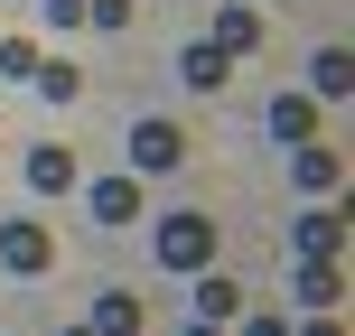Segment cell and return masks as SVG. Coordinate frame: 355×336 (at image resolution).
Here are the masks:
<instances>
[{"instance_id": "cell-17", "label": "cell", "mask_w": 355, "mask_h": 336, "mask_svg": "<svg viewBox=\"0 0 355 336\" xmlns=\"http://www.w3.org/2000/svg\"><path fill=\"white\" fill-rule=\"evenodd\" d=\"M85 19L94 28H131V0H85Z\"/></svg>"}, {"instance_id": "cell-4", "label": "cell", "mask_w": 355, "mask_h": 336, "mask_svg": "<svg viewBox=\"0 0 355 336\" xmlns=\"http://www.w3.org/2000/svg\"><path fill=\"white\" fill-rule=\"evenodd\" d=\"M271 141H281V150L318 141V94H271Z\"/></svg>"}, {"instance_id": "cell-13", "label": "cell", "mask_w": 355, "mask_h": 336, "mask_svg": "<svg viewBox=\"0 0 355 336\" xmlns=\"http://www.w3.org/2000/svg\"><path fill=\"white\" fill-rule=\"evenodd\" d=\"M28 187H37V196H66V187H75V150L37 141V150H28Z\"/></svg>"}, {"instance_id": "cell-5", "label": "cell", "mask_w": 355, "mask_h": 336, "mask_svg": "<svg viewBox=\"0 0 355 336\" xmlns=\"http://www.w3.org/2000/svg\"><path fill=\"white\" fill-rule=\"evenodd\" d=\"M85 206H94V224H141V177H94Z\"/></svg>"}, {"instance_id": "cell-7", "label": "cell", "mask_w": 355, "mask_h": 336, "mask_svg": "<svg viewBox=\"0 0 355 336\" xmlns=\"http://www.w3.org/2000/svg\"><path fill=\"white\" fill-rule=\"evenodd\" d=\"M178 85H196V94H225V85H234V56H225V47H206V37H196V47L178 56Z\"/></svg>"}, {"instance_id": "cell-8", "label": "cell", "mask_w": 355, "mask_h": 336, "mask_svg": "<svg viewBox=\"0 0 355 336\" xmlns=\"http://www.w3.org/2000/svg\"><path fill=\"white\" fill-rule=\"evenodd\" d=\"M94 336H141L150 327V308L141 299H131V290H103V299H94V318H85Z\"/></svg>"}, {"instance_id": "cell-10", "label": "cell", "mask_w": 355, "mask_h": 336, "mask_svg": "<svg viewBox=\"0 0 355 336\" xmlns=\"http://www.w3.org/2000/svg\"><path fill=\"white\" fill-rule=\"evenodd\" d=\"M206 47H225V56H252V47H262V19H252L243 0H225V10H215V37H206Z\"/></svg>"}, {"instance_id": "cell-12", "label": "cell", "mask_w": 355, "mask_h": 336, "mask_svg": "<svg viewBox=\"0 0 355 336\" xmlns=\"http://www.w3.org/2000/svg\"><path fill=\"white\" fill-rule=\"evenodd\" d=\"M309 94H318V103L355 94V56H346V47H318V56H309Z\"/></svg>"}, {"instance_id": "cell-18", "label": "cell", "mask_w": 355, "mask_h": 336, "mask_svg": "<svg viewBox=\"0 0 355 336\" xmlns=\"http://www.w3.org/2000/svg\"><path fill=\"white\" fill-rule=\"evenodd\" d=\"M290 336H346L337 318H327V308H318V318H309V327H290Z\"/></svg>"}, {"instance_id": "cell-14", "label": "cell", "mask_w": 355, "mask_h": 336, "mask_svg": "<svg viewBox=\"0 0 355 336\" xmlns=\"http://www.w3.org/2000/svg\"><path fill=\"white\" fill-rule=\"evenodd\" d=\"M290 290H300V308H309V318H318V308H337V262H300V271H290Z\"/></svg>"}, {"instance_id": "cell-21", "label": "cell", "mask_w": 355, "mask_h": 336, "mask_svg": "<svg viewBox=\"0 0 355 336\" xmlns=\"http://www.w3.org/2000/svg\"><path fill=\"white\" fill-rule=\"evenodd\" d=\"M66 336H94V327H66Z\"/></svg>"}, {"instance_id": "cell-19", "label": "cell", "mask_w": 355, "mask_h": 336, "mask_svg": "<svg viewBox=\"0 0 355 336\" xmlns=\"http://www.w3.org/2000/svg\"><path fill=\"white\" fill-rule=\"evenodd\" d=\"M243 336H290V318H243Z\"/></svg>"}, {"instance_id": "cell-6", "label": "cell", "mask_w": 355, "mask_h": 336, "mask_svg": "<svg viewBox=\"0 0 355 336\" xmlns=\"http://www.w3.org/2000/svg\"><path fill=\"white\" fill-rule=\"evenodd\" d=\"M290 177H300L309 196H337V187H346V159H337V150H318V141H300V150H290Z\"/></svg>"}, {"instance_id": "cell-1", "label": "cell", "mask_w": 355, "mask_h": 336, "mask_svg": "<svg viewBox=\"0 0 355 336\" xmlns=\"http://www.w3.org/2000/svg\"><path fill=\"white\" fill-rule=\"evenodd\" d=\"M150 252H159V262L168 271H187V281H196V271H206L215 262V224H206V215H159V233H150Z\"/></svg>"}, {"instance_id": "cell-20", "label": "cell", "mask_w": 355, "mask_h": 336, "mask_svg": "<svg viewBox=\"0 0 355 336\" xmlns=\"http://www.w3.org/2000/svg\"><path fill=\"white\" fill-rule=\"evenodd\" d=\"M187 336H225V327H206V318H196V327H187Z\"/></svg>"}, {"instance_id": "cell-15", "label": "cell", "mask_w": 355, "mask_h": 336, "mask_svg": "<svg viewBox=\"0 0 355 336\" xmlns=\"http://www.w3.org/2000/svg\"><path fill=\"white\" fill-rule=\"evenodd\" d=\"M37 94H47V103H75V85H85V75L66 66V56H37V75H28Z\"/></svg>"}, {"instance_id": "cell-16", "label": "cell", "mask_w": 355, "mask_h": 336, "mask_svg": "<svg viewBox=\"0 0 355 336\" xmlns=\"http://www.w3.org/2000/svg\"><path fill=\"white\" fill-rule=\"evenodd\" d=\"M0 75H37V37H0Z\"/></svg>"}, {"instance_id": "cell-3", "label": "cell", "mask_w": 355, "mask_h": 336, "mask_svg": "<svg viewBox=\"0 0 355 336\" xmlns=\"http://www.w3.org/2000/svg\"><path fill=\"white\" fill-rule=\"evenodd\" d=\"M47 262H56L47 224H28V215H10V224H0V271H19V281H37Z\"/></svg>"}, {"instance_id": "cell-2", "label": "cell", "mask_w": 355, "mask_h": 336, "mask_svg": "<svg viewBox=\"0 0 355 336\" xmlns=\"http://www.w3.org/2000/svg\"><path fill=\"white\" fill-rule=\"evenodd\" d=\"M168 168H187V131L178 122H131V177H168Z\"/></svg>"}, {"instance_id": "cell-11", "label": "cell", "mask_w": 355, "mask_h": 336, "mask_svg": "<svg viewBox=\"0 0 355 336\" xmlns=\"http://www.w3.org/2000/svg\"><path fill=\"white\" fill-rule=\"evenodd\" d=\"M337 243H346V215H337V206L300 215V262H337Z\"/></svg>"}, {"instance_id": "cell-9", "label": "cell", "mask_w": 355, "mask_h": 336, "mask_svg": "<svg viewBox=\"0 0 355 336\" xmlns=\"http://www.w3.org/2000/svg\"><path fill=\"white\" fill-rule=\"evenodd\" d=\"M196 318H206V327H225V318H243V290H234V281H225V271H215V262L196 271Z\"/></svg>"}]
</instances>
